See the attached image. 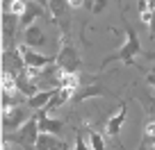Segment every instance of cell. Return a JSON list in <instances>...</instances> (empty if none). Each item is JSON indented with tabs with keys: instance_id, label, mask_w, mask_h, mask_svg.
I'll list each match as a JSON object with an SVG mask.
<instances>
[{
	"instance_id": "9a60e30c",
	"label": "cell",
	"mask_w": 155,
	"mask_h": 150,
	"mask_svg": "<svg viewBox=\"0 0 155 150\" xmlns=\"http://www.w3.org/2000/svg\"><path fill=\"white\" fill-rule=\"evenodd\" d=\"M0 87H2V93H14V91H18L16 75H12V73L2 71V75H0Z\"/></svg>"
},
{
	"instance_id": "52a82bcc",
	"label": "cell",
	"mask_w": 155,
	"mask_h": 150,
	"mask_svg": "<svg viewBox=\"0 0 155 150\" xmlns=\"http://www.w3.org/2000/svg\"><path fill=\"white\" fill-rule=\"evenodd\" d=\"M37 118H39V130L48 132V134H59L62 127H64V123L59 121V118H50L48 116V109H39Z\"/></svg>"
},
{
	"instance_id": "44dd1931",
	"label": "cell",
	"mask_w": 155,
	"mask_h": 150,
	"mask_svg": "<svg viewBox=\"0 0 155 150\" xmlns=\"http://www.w3.org/2000/svg\"><path fill=\"white\" fill-rule=\"evenodd\" d=\"M84 7H87L91 14H103L107 7V0H84Z\"/></svg>"
},
{
	"instance_id": "5bb4252c",
	"label": "cell",
	"mask_w": 155,
	"mask_h": 150,
	"mask_svg": "<svg viewBox=\"0 0 155 150\" xmlns=\"http://www.w3.org/2000/svg\"><path fill=\"white\" fill-rule=\"evenodd\" d=\"M73 96V91L71 89H64V87H59V89H55V96L50 98V102H48V107H44V109H55V107H62L64 102L68 100V98Z\"/></svg>"
},
{
	"instance_id": "9c48e42d",
	"label": "cell",
	"mask_w": 155,
	"mask_h": 150,
	"mask_svg": "<svg viewBox=\"0 0 155 150\" xmlns=\"http://www.w3.org/2000/svg\"><path fill=\"white\" fill-rule=\"evenodd\" d=\"M44 43H46V34H44V30L39 27V25H30V27H25V46L39 50Z\"/></svg>"
},
{
	"instance_id": "8fae6325",
	"label": "cell",
	"mask_w": 155,
	"mask_h": 150,
	"mask_svg": "<svg viewBox=\"0 0 155 150\" xmlns=\"http://www.w3.org/2000/svg\"><path fill=\"white\" fill-rule=\"evenodd\" d=\"M37 150H66V145L57 139L55 134H48V132H41L39 134V141L34 145Z\"/></svg>"
},
{
	"instance_id": "ffe728a7",
	"label": "cell",
	"mask_w": 155,
	"mask_h": 150,
	"mask_svg": "<svg viewBox=\"0 0 155 150\" xmlns=\"http://www.w3.org/2000/svg\"><path fill=\"white\" fill-rule=\"evenodd\" d=\"M89 145H91V150H105V139H103V134H98L96 130H89Z\"/></svg>"
},
{
	"instance_id": "277c9868",
	"label": "cell",
	"mask_w": 155,
	"mask_h": 150,
	"mask_svg": "<svg viewBox=\"0 0 155 150\" xmlns=\"http://www.w3.org/2000/svg\"><path fill=\"white\" fill-rule=\"evenodd\" d=\"M55 64H57L62 71H66V73H78V68H80V57H78V50L73 48V46L64 43L62 50H59V55L55 57Z\"/></svg>"
},
{
	"instance_id": "6da1fadb",
	"label": "cell",
	"mask_w": 155,
	"mask_h": 150,
	"mask_svg": "<svg viewBox=\"0 0 155 150\" xmlns=\"http://www.w3.org/2000/svg\"><path fill=\"white\" fill-rule=\"evenodd\" d=\"M126 43L121 46V50H116L114 55H110V57L105 59V66L107 64H112V62H126V64H130L132 59L137 57V55L141 53V43H139V37H137V32L132 27H128L126 30Z\"/></svg>"
},
{
	"instance_id": "cb8c5ba5",
	"label": "cell",
	"mask_w": 155,
	"mask_h": 150,
	"mask_svg": "<svg viewBox=\"0 0 155 150\" xmlns=\"http://www.w3.org/2000/svg\"><path fill=\"white\" fill-rule=\"evenodd\" d=\"M146 136H150V139L155 141V118L148 123V125H146Z\"/></svg>"
},
{
	"instance_id": "7402d4cb",
	"label": "cell",
	"mask_w": 155,
	"mask_h": 150,
	"mask_svg": "<svg viewBox=\"0 0 155 150\" xmlns=\"http://www.w3.org/2000/svg\"><path fill=\"white\" fill-rule=\"evenodd\" d=\"M25 9H28V2H23V0H16L14 5L9 7V11H12L14 16H18V18H21V16L25 14Z\"/></svg>"
},
{
	"instance_id": "5b68a950",
	"label": "cell",
	"mask_w": 155,
	"mask_h": 150,
	"mask_svg": "<svg viewBox=\"0 0 155 150\" xmlns=\"http://www.w3.org/2000/svg\"><path fill=\"white\" fill-rule=\"evenodd\" d=\"M2 71L12 73V75H23L25 73V62H23V55L21 50H2Z\"/></svg>"
},
{
	"instance_id": "4fadbf2b",
	"label": "cell",
	"mask_w": 155,
	"mask_h": 150,
	"mask_svg": "<svg viewBox=\"0 0 155 150\" xmlns=\"http://www.w3.org/2000/svg\"><path fill=\"white\" fill-rule=\"evenodd\" d=\"M55 96V89L53 91H39L37 96H32V98H28L25 100V105L30 107V109H44V107H48V102H50V98Z\"/></svg>"
},
{
	"instance_id": "484cf974",
	"label": "cell",
	"mask_w": 155,
	"mask_h": 150,
	"mask_svg": "<svg viewBox=\"0 0 155 150\" xmlns=\"http://www.w3.org/2000/svg\"><path fill=\"white\" fill-rule=\"evenodd\" d=\"M148 30H150V37H155V14L150 16V21H148Z\"/></svg>"
},
{
	"instance_id": "83f0119b",
	"label": "cell",
	"mask_w": 155,
	"mask_h": 150,
	"mask_svg": "<svg viewBox=\"0 0 155 150\" xmlns=\"http://www.w3.org/2000/svg\"><path fill=\"white\" fill-rule=\"evenodd\" d=\"M14 2H16V0H2V7H5V9H9Z\"/></svg>"
},
{
	"instance_id": "ac0fdd59",
	"label": "cell",
	"mask_w": 155,
	"mask_h": 150,
	"mask_svg": "<svg viewBox=\"0 0 155 150\" xmlns=\"http://www.w3.org/2000/svg\"><path fill=\"white\" fill-rule=\"evenodd\" d=\"M59 87H64V89H71V91L75 93V91H78V87H80V78H78V73H66V71H64Z\"/></svg>"
},
{
	"instance_id": "2e32d148",
	"label": "cell",
	"mask_w": 155,
	"mask_h": 150,
	"mask_svg": "<svg viewBox=\"0 0 155 150\" xmlns=\"http://www.w3.org/2000/svg\"><path fill=\"white\" fill-rule=\"evenodd\" d=\"M48 5H50V14H53V18H64V14L71 9L68 0H48Z\"/></svg>"
},
{
	"instance_id": "7c38bea8",
	"label": "cell",
	"mask_w": 155,
	"mask_h": 150,
	"mask_svg": "<svg viewBox=\"0 0 155 150\" xmlns=\"http://www.w3.org/2000/svg\"><path fill=\"white\" fill-rule=\"evenodd\" d=\"M41 16H44V7L39 5V2H34V0H30L25 14L21 16V25H23V27H30V25H34V21L41 18Z\"/></svg>"
},
{
	"instance_id": "ba28073f",
	"label": "cell",
	"mask_w": 155,
	"mask_h": 150,
	"mask_svg": "<svg viewBox=\"0 0 155 150\" xmlns=\"http://www.w3.org/2000/svg\"><path fill=\"white\" fill-rule=\"evenodd\" d=\"M126 116H128V107L121 105L119 109H116L114 116L107 118V125H105L107 134H110V136H116V134H119V132H121V127H123V123H126Z\"/></svg>"
},
{
	"instance_id": "3957f363",
	"label": "cell",
	"mask_w": 155,
	"mask_h": 150,
	"mask_svg": "<svg viewBox=\"0 0 155 150\" xmlns=\"http://www.w3.org/2000/svg\"><path fill=\"white\" fill-rule=\"evenodd\" d=\"M28 109H30L28 105H16V107H12V109L2 111V130H5V132L18 130V127L30 118V111Z\"/></svg>"
},
{
	"instance_id": "8992f818",
	"label": "cell",
	"mask_w": 155,
	"mask_h": 150,
	"mask_svg": "<svg viewBox=\"0 0 155 150\" xmlns=\"http://www.w3.org/2000/svg\"><path fill=\"white\" fill-rule=\"evenodd\" d=\"M18 50H21V55H23V62H25V66H34V68H46V66H50L53 64V57H48V55H41L39 50H34V48H30V46H18Z\"/></svg>"
},
{
	"instance_id": "30bf717a",
	"label": "cell",
	"mask_w": 155,
	"mask_h": 150,
	"mask_svg": "<svg viewBox=\"0 0 155 150\" xmlns=\"http://www.w3.org/2000/svg\"><path fill=\"white\" fill-rule=\"evenodd\" d=\"M21 25V18L18 16H14L12 11H5L2 14V46H7V41H9V37L16 32V27Z\"/></svg>"
},
{
	"instance_id": "f1b7e54d",
	"label": "cell",
	"mask_w": 155,
	"mask_h": 150,
	"mask_svg": "<svg viewBox=\"0 0 155 150\" xmlns=\"http://www.w3.org/2000/svg\"><path fill=\"white\" fill-rule=\"evenodd\" d=\"M153 150H155V145H153Z\"/></svg>"
},
{
	"instance_id": "4316f807",
	"label": "cell",
	"mask_w": 155,
	"mask_h": 150,
	"mask_svg": "<svg viewBox=\"0 0 155 150\" xmlns=\"http://www.w3.org/2000/svg\"><path fill=\"white\" fill-rule=\"evenodd\" d=\"M68 5H71V9H75V7H82L84 0H68Z\"/></svg>"
},
{
	"instance_id": "d4e9b609",
	"label": "cell",
	"mask_w": 155,
	"mask_h": 150,
	"mask_svg": "<svg viewBox=\"0 0 155 150\" xmlns=\"http://www.w3.org/2000/svg\"><path fill=\"white\" fill-rule=\"evenodd\" d=\"M146 82H148L150 87H155V68H150V73L146 75Z\"/></svg>"
},
{
	"instance_id": "603a6c76",
	"label": "cell",
	"mask_w": 155,
	"mask_h": 150,
	"mask_svg": "<svg viewBox=\"0 0 155 150\" xmlns=\"http://www.w3.org/2000/svg\"><path fill=\"white\" fill-rule=\"evenodd\" d=\"M73 150H91V145L84 141L82 134H75V143H73Z\"/></svg>"
},
{
	"instance_id": "e0dca14e",
	"label": "cell",
	"mask_w": 155,
	"mask_h": 150,
	"mask_svg": "<svg viewBox=\"0 0 155 150\" xmlns=\"http://www.w3.org/2000/svg\"><path fill=\"white\" fill-rule=\"evenodd\" d=\"M153 14H155V0H139V16L146 25H148Z\"/></svg>"
},
{
	"instance_id": "7a4b0ae2",
	"label": "cell",
	"mask_w": 155,
	"mask_h": 150,
	"mask_svg": "<svg viewBox=\"0 0 155 150\" xmlns=\"http://www.w3.org/2000/svg\"><path fill=\"white\" fill-rule=\"evenodd\" d=\"M39 134H41V130H39V118H37V114H34V116H30L28 121L16 130L14 136H9V139L14 141V143L23 145V148L32 150L34 145H37V141H39Z\"/></svg>"
},
{
	"instance_id": "d6986e66",
	"label": "cell",
	"mask_w": 155,
	"mask_h": 150,
	"mask_svg": "<svg viewBox=\"0 0 155 150\" xmlns=\"http://www.w3.org/2000/svg\"><path fill=\"white\" fill-rule=\"evenodd\" d=\"M96 96H107L105 87H101V84H91V87H87L80 96H75V100H87V98H96Z\"/></svg>"
}]
</instances>
